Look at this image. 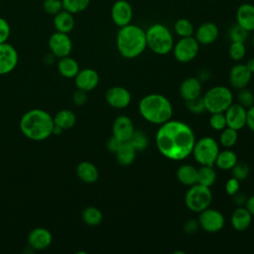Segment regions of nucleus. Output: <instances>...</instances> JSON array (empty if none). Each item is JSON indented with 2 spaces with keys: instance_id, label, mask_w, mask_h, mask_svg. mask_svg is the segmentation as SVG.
<instances>
[{
  "instance_id": "nucleus-40",
  "label": "nucleus",
  "mask_w": 254,
  "mask_h": 254,
  "mask_svg": "<svg viewBox=\"0 0 254 254\" xmlns=\"http://www.w3.org/2000/svg\"><path fill=\"white\" fill-rule=\"evenodd\" d=\"M210 114L211 115L209 118V125L213 130L221 131L227 126L224 112H215Z\"/></svg>"
},
{
  "instance_id": "nucleus-42",
  "label": "nucleus",
  "mask_w": 254,
  "mask_h": 254,
  "mask_svg": "<svg viewBox=\"0 0 254 254\" xmlns=\"http://www.w3.org/2000/svg\"><path fill=\"white\" fill-rule=\"evenodd\" d=\"M43 9L47 14L54 16L64 8L62 0H44Z\"/></svg>"
},
{
  "instance_id": "nucleus-21",
  "label": "nucleus",
  "mask_w": 254,
  "mask_h": 254,
  "mask_svg": "<svg viewBox=\"0 0 254 254\" xmlns=\"http://www.w3.org/2000/svg\"><path fill=\"white\" fill-rule=\"evenodd\" d=\"M180 94L185 101L195 99L201 95V81L198 77L185 78L180 85Z\"/></svg>"
},
{
  "instance_id": "nucleus-54",
  "label": "nucleus",
  "mask_w": 254,
  "mask_h": 254,
  "mask_svg": "<svg viewBox=\"0 0 254 254\" xmlns=\"http://www.w3.org/2000/svg\"><path fill=\"white\" fill-rule=\"evenodd\" d=\"M251 43H252V46L254 48V31H253V34H252V37H251Z\"/></svg>"
},
{
  "instance_id": "nucleus-43",
  "label": "nucleus",
  "mask_w": 254,
  "mask_h": 254,
  "mask_svg": "<svg viewBox=\"0 0 254 254\" xmlns=\"http://www.w3.org/2000/svg\"><path fill=\"white\" fill-rule=\"evenodd\" d=\"M186 103H187V108L192 113L199 114V113H201L205 110L203 100H202L201 96H199L195 99L190 100V101H186Z\"/></svg>"
},
{
  "instance_id": "nucleus-48",
  "label": "nucleus",
  "mask_w": 254,
  "mask_h": 254,
  "mask_svg": "<svg viewBox=\"0 0 254 254\" xmlns=\"http://www.w3.org/2000/svg\"><path fill=\"white\" fill-rule=\"evenodd\" d=\"M246 126L254 132V104L247 108L246 112Z\"/></svg>"
},
{
  "instance_id": "nucleus-8",
  "label": "nucleus",
  "mask_w": 254,
  "mask_h": 254,
  "mask_svg": "<svg viewBox=\"0 0 254 254\" xmlns=\"http://www.w3.org/2000/svg\"><path fill=\"white\" fill-rule=\"evenodd\" d=\"M219 153V146L215 139L209 136L195 141L191 154L200 166H214L216 157Z\"/></svg>"
},
{
  "instance_id": "nucleus-45",
  "label": "nucleus",
  "mask_w": 254,
  "mask_h": 254,
  "mask_svg": "<svg viewBox=\"0 0 254 254\" xmlns=\"http://www.w3.org/2000/svg\"><path fill=\"white\" fill-rule=\"evenodd\" d=\"M11 28L9 23L2 17H0V44L7 42L10 37Z\"/></svg>"
},
{
  "instance_id": "nucleus-4",
  "label": "nucleus",
  "mask_w": 254,
  "mask_h": 254,
  "mask_svg": "<svg viewBox=\"0 0 254 254\" xmlns=\"http://www.w3.org/2000/svg\"><path fill=\"white\" fill-rule=\"evenodd\" d=\"M141 116L148 122L162 125L172 119L173 105L163 94L150 93L143 96L138 105Z\"/></svg>"
},
{
  "instance_id": "nucleus-22",
  "label": "nucleus",
  "mask_w": 254,
  "mask_h": 254,
  "mask_svg": "<svg viewBox=\"0 0 254 254\" xmlns=\"http://www.w3.org/2000/svg\"><path fill=\"white\" fill-rule=\"evenodd\" d=\"M236 24L245 29L247 32L254 31V5L243 3L238 6L235 14Z\"/></svg>"
},
{
  "instance_id": "nucleus-15",
  "label": "nucleus",
  "mask_w": 254,
  "mask_h": 254,
  "mask_svg": "<svg viewBox=\"0 0 254 254\" xmlns=\"http://www.w3.org/2000/svg\"><path fill=\"white\" fill-rule=\"evenodd\" d=\"M246 112L247 109L239 103H232L225 111L226 125L236 131L246 126Z\"/></svg>"
},
{
  "instance_id": "nucleus-10",
  "label": "nucleus",
  "mask_w": 254,
  "mask_h": 254,
  "mask_svg": "<svg viewBox=\"0 0 254 254\" xmlns=\"http://www.w3.org/2000/svg\"><path fill=\"white\" fill-rule=\"evenodd\" d=\"M197 221L199 227L202 228L205 232L216 233L223 228L225 218L219 210L207 207L199 212Z\"/></svg>"
},
{
  "instance_id": "nucleus-32",
  "label": "nucleus",
  "mask_w": 254,
  "mask_h": 254,
  "mask_svg": "<svg viewBox=\"0 0 254 254\" xmlns=\"http://www.w3.org/2000/svg\"><path fill=\"white\" fill-rule=\"evenodd\" d=\"M81 218L83 222L89 226H96L101 223L103 214L95 206H87L81 212Z\"/></svg>"
},
{
  "instance_id": "nucleus-50",
  "label": "nucleus",
  "mask_w": 254,
  "mask_h": 254,
  "mask_svg": "<svg viewBox=\"0 0 254 254\" xmlns=\"http://www.w3.org/2000/svg\"><path fill=\"white\" fill-rule=\"evenodd\" d=\"M232 196H233V201H234L238 206H241L242 203L245 204L246 199H247V197L245 196V194L239 193V192H236V193H235L234 195H232Z\"/></svg>"
},
{
  "instance_id": "nucleus-31",
  "label": "nucleus",
  "mask_w": 254,
  "mask_h": 254,
  "mask_svg": "<svg viewBox=\"0 0 254 254\" xmlns=\"http://www.w3.org/2000/svg\"><path fill=\"white\" fill-rule=\"evenodd\" d=\"M216 172L213 166H200L197 169V184L210 188L216 181Z\"/></svg>"
},
{
  "instance_id": "nucleus-46",
  "label": "nucleus",
  "mask_w": 254,
  "mask_h": 254,
  "mask_svg": "<svg viewBox=\"0 0 254 254\" xmlns=\"http://www.w3.org/2000/svg\"><path fill=\"white\" fill-rule=\"evenodd\" d=\"M72 101L75 105L77 106H81L83 105L86 101H87V95H86V91L82 90V89H76L73 92L72 95Z\"/></svg>"
},
{
  "instance_id": "nucleus-36",
  "label": "nucleus",
  "mask_w": 254,
  "mask_h": 254,
  "mask_svg": "<svg viewBox=\"0 0 254 254\" xmlns=\"http://www.w3.org/2000/svg\"><path fill=\"white\" fill-rule=\"evenodd\" d=\"M127 142H129L136 151H144L148 146V137L143 131L135 130Z\"/></svg>"
},
{
  "instance_id": "nucleus-26",
  "label": "nucleus",
  "mask_w": 254,
  "mask_h": 254,
  "mask_svg": "<svg viewBox=\"0 0 254 254\" xmlns=\"http://www.w3.org/2000/svg\"><path fill=\"white\" fill-rule=\"evenodd\" d=\"M178 181L187 187H190L197 183V169L190 164H185L177 170Z\"/></svg>"
},
{
  "instance_id": "nucleus-12",
  "label": "nucleus",
  "mask_w": 254,
  "mask_h": 254,
  "mask_svg": "<svg viewBox=\"0 0 254 254\" xmlns=\"http://www.w3.org/2000/svg\"><path fill=\"white\" fill-rule=\"evenodd\" d=\"M110 16L117 27L126 26L132 21L133 8L127 0H116L111 6Z\"/></svg>"
},
{
  "instance_id": "nucleus-16",
  "label": "nucleus",
  "mask_w": 254,
  "mask_h": 254,
  "mask_svg": "<svg viewBox=\"0 0 254 254\" xmlns=\"http://www.w3.org/2000/svg\"><path fill=\"white\" fill-rule=\"evenodd\" d=\"M135 131L132 119L127 115L117 116L112 124V135L122 142H127Z\"/></svg>"
},
{
  "instance_id": "nucleus-18",
  "label": "nucleus",
  "mask_w": 254,
  "mask_h": 254,
  "mask_svg": "<svg viewBox=\"0 0 254 254\" xmlns=\"http://www.w3.org/2000/svg\"><path fill=\"white\" fill-rule=\"evenodd\" d=\"M193 35L199 45L207 46L217 40L219 36V29L213 22H204L194 30Z\"/></svg>"
},
{
  "instance_id": "nucleus-19",
  "label": "nucleus",
  "mask_w": 254,
  "mask_h": 254,
  "mask_svg": "<svg viewBox=\"0 0 254 254\" xmlns=\"http://www.w3.org/2000/svg\"><path fill=\"white\" fill-rule=\"evenodd\" d=\"M99 82V75L97 71L93 68H83L74 76V83L76 88L82 89L84 91L93 90Z\"/></svg>"
},
{
  "instance_id": "nucleus-24",
  "label": "nucleus",
  "mask_w": 254,
  "mask_h": 254,
  "mask_svg": "<svg viewBox=\"0 0 254 254\" xmlns=\"http://www.w3.org/2000/svg\"><path fill=\"white\" fill-rule=\"evenodd\" d=\"M75 173L77 178L86 184H93L98 180L99 172L97 167L91 162L83 161L76 166Z\"/></svg>"
},
{
  "instance_id": "nucleus-27",
  "label": "nucleus",
  "mask_w": 254,
  "mask_h": 254,
  "mask_svg": "<svg viewBox=\"0 0 254 254\" xmlns=\"http://www.w3.org/2000/svg\"><path fill=\"white\" fill-rule=\"evenodd\" d=\"M136 153L137 151L129 142H123L119 149L115 152L116 161L123 167L130 166L135 161Z\"/></svg>"
},
{
  "instance_id": "nucleus-53",
  "label": "nucleus",
  "mask_w": 254,
  "mask_h": 254,
  "mask_svg": "<svg viewBox=\"0 0 254 254\" xmlns=\"http://www.w3.org/2000/svg\"><path fill=\"white\" fill-rule=\"evenodd\" d=\"M63 131H64V130H63L61 127H59V126H57V125H55V124H54V128H53V132H52V134L60 135Z\"/></svg>"
},
{
  "instance_id": "nucleus-44",
  "label": "nucleus",
  "mask_w": 254,
  "mask_h": 254,
  "mask_svg": "<svg viewBox=\"0 0 254 254\" xmlns=\"http://www.w3.org/2000/svg\"><path fill=\"white\" fill-rule=\"evenodd\" d=\"M239 189H240V181H238L233 177L227 180L225 184V191L228 195L230 196L234 195L236 192L239 191Z\"/></svg>"
},
{
  "instance_id": "nucleus-6",
  "label": "nucleus",
  "mask_w": 254,
  "mask_h": 254,
  "mask_svg": "<svg viewBox=\"0 0 254 254\" xmlns=\"http://www.w3.org/2000/svg\"><path fill=\"white\" fill-rule=\"evenodd\" d=\"M202 100L209 113L224 112L233 103V95L228 87L217 85L209 88L202 95Z\"/></svg>"
},
{
  "instance_id": "nucleus-9",
  "label": "nucleus",
  "mask_w": 254,
  "mask_h": 254,
  "mask_svg": "<svg viewBox=\"0 0 254 254\" xmlns=\"http://www.w3.org/2000/svg\"><path fill=\"white\" fill-rule=\"evenodd\" d=\"M199 44L193 36L180 38V40L174 44L173 55L175 59L183 64L191 62L198 54Z\"/></svg>"
},
{
  "instance_id": "nucleus-52",
  "label": "nucleus",
  "mask_w": 254,
  "mask_h": 254,
  "mask_svg": "<svg viewBox=\"0 0 254 254\" xmlns=\"http://www.w3.org/2000/svg\"><path fill=\"white\" fill-rule=\"evenodd\" d=\"M245 64H246L247 68H248L252 73H254V58L249 59Z\"/></svg>"
},
{
  "instance_id": "nucleus-38",
  "label": "nucleus",
  "mask_w": 254,
  "mask_h": 254,
  "mask_svg": "<svg viewBox=\"0 0 254 254\" xmlns=\"http://www.w3.org/2000/svg\"><path fill=\"white\" fill-rule=\"evenodd\" d=\"M228 37L231 42L245 43V41L249 37V32H247L245 29L240 27L238 24H234L230 27L228 31Z\"/></svg>"
},
{
  "instance_id": "nucleus-11",
  "label": "nucleus",
  "mask_w": 254,
  "mask_h": 254,
  "mask_svg": "<svg viewBox=\"0 0 254 254\" xmlns=\"http://www.w3.org/2000/svg\"><path fill=\"white\" fill-rule=\"evenodd\" d=\"M49 48L54 57L61 59L69 56L72 50V42L68 34L57 31L49 39Z\"/></svg>"
},
{
  "instance_id": "nucleus-41",
  "label": "nucleus",
  "mask_w": 254,
  "mask_h": 254,
  "mask_svg": "<svg viewBox=\"0 0 254 254\" xmlns=\"http://www.w3.org/2000/svg\"><path fill=\"white\" fill-rule=\"evenodd\" d=\"M237 100L239 104H241L245 108H248L254 104V94L251 90L247 89L246 87L239 89Z\"/></svg>"
},
{
  "instance_id": "nucleus-2",
  "label": "nucleus",
  "mask_w": 254,
  "mask_h": 254,
  "mask_svg": "<svg viewBox=\"0 0 254 254\" xmlns=\"http://www.w3.org/2000/svg\"><path fill=\"white\" fill-rule=\"evenodd\" d=\"M20 130L33 141H43L52 135L54 120L46 110L35 108L27 111L20 119Z\"/></svg>"
},
{
  "instance_id": "nucleus-28",
  "label": "nucleus",
  "mask_w": 254,
  "mask_h": 254,
  "mask_svg": "<svg viewBox=\"0 0 254 254\" xmlns=\"http://www.w3.org/2000/svg\"><path fill=\"white\" fill-rule=\"evenodd\" d=\"M58 70L64 77L72 78L79 71V65L74 59L66 56L60 59L58 63Z\"/></svg>"
},
{
  "instance_id": "nucleus-3",
  "label": "nucleus",
  "mask_w": 254,
  "mask_h": 254,
  "mask_svg": "<svg viewBox=\"0 0 254 254\" xmlns=\"http://www.w3.org/2000/svg\"><path fill=\"white\" fill-rule=\"evenodd\" d=\"M116 48L125 59L139 57L147 48L146 31L131 23L120 27L116 35Z\"/></svg>"
},
{
  "instance_id": "nucleus-34",
  "label": "nucleus",
  "mask_w": 254,
  "mask_h": 254,
  "mask_svg": "<svg viewBox=\"0 0 254 254\" xmlns=\"http://www.w3.org/2000/svg\"><path fill=\"white\" fill-rule=\"evenodd\" d=\"M62 3L64 10L74 15L86 10L90 4V0H62Z\"/></svg>"
},
{
  "instance_id": "nucleus-35",
  "label": "nucleus",
  "mask_w": 254,
  "mask_h": 254,
  "mask_svg": "<svg viewBox=\"0 0 254 254\" xmlns=\"http://www.w3.org/2000/svg\"><path fill=\"white\" fill-rule=\"evenodd\" d=\"M237 139H238L237 131L226 126L223 130H221V133L219 136V143L224 148L230 149L236 144Z\"/></svg>"
},
{
  "instance_id": "nucleus-33",
  "label": "nucleus",
  "mask_w": 254,
  "mask_h": 254,
  "mask_svg": "<svg viewBox=\"0 0 254 254\" xmlns=\"http://www.w3.org/2000/svg\"><path fill=\"white\" fill-rule=\"evenodd\" d=\"M174 31L180 38L191 37L194 34V27L189 19L180 18L174 24Z\"/></svg>"
},
{
  "instance_id": "nucleus-17",
  "label": "nucleus",
  "mask_w": 254,
  "mask_h": 254,
  "mask_svg": "<svg viewBox=\"0 0 254 254\" xmlns=\"http://www.w3.org/2000/svg\"><path fill=\"white\" fill-rule=\"evenodd\" d=\"M252 77V72L244 64H234L229 71V82L235 89H242L247 87Z\"/></svg>"
},
{
  "instance_id": "nucleus-49",
  "label": "nucleus",
  "mask_w": 254,
  "mask_h": 254,
  "mask_svg": "<svg viewBox=\"0 0 254 254\" xmlns=\"http://www.w3.org/2000/svg\"><path fill=\"white\" fill-rule=\"evenodd\" d=\"M198 227H199V224H198L197 220L190 219L185 224V231L188 233H193L198 229Z\"/></svg>"
},
{
  "instance_id": "nucleus-13",
  "label": "nucleus",
  "mask_w": 254,
  "mask_h": 254,
  "mask_svg": "<svg viewBox=\"0 0 254 254\" xmlns=\"http://www.w3.org/2000/svg\"><path fill=\"white\" fill-rule=\"evenodd\" d=\"M105 99L109 106L115 109H124L131 102L130 91L123 86H112L105 93Z\"/></svg>"
},
{
  "instance_id": "nucleus-29",
  "label": "nucleus",
  "mask_w": 254,
  "mask_h": 254,
  "mask_svg": "<svg viewBox=\"0 0 254 254\" xmlns=\"http://www.w3.org/2000/svg\"><path fill=\"white\" fill-rule=\"evenodd\" d=\"M237 162V155L232 150L225 148V150L219 151L214 165L220 170L229 171L234 167Z\"/></svg>"
},
{
  "instance_id": "nucleus-30",
  "label": "nucleus",
  "mask_w": 254,
  "mask_h": 254,
  "mask_svg": "<svg viewBox=\"0 0 254 254\" xmlns=\"http://www.w3.org/2000/svg\"><path fill=\"white\" fill-rule=\"evenodd\" d=\"M54 124L61 127L63 130L70 129L76 122L75 114L69 109H62L53 117Z\"/></svg>"
},
{
  "instance_id": "nucleus-51",
  "label": "nucleus",
  "mask_w": 254,
  "mask_h": 254,
  "mask_svg": "<svg viewBox=\"0 0 254 254\" xmlns=\"http://www.w3.org/2000/svg\"><path fill=\"white\" fill-rule=\"evenodd\" d=\"M245 207L252 214V216H254V194L247 197L246 202H245Z\"/></svg>"
},
{
  "instance_id": "nucleus-20",
  "label": "nucleus",
  "mask_w": 254,
  "mask_h": 254,
  "mask_svg": "<svg viewBox=\"0 0 254 254\" xmlns=\"http://www.w3.org/2000/svg\"><path fill=\"white\" fill-rule=\"evenodd\" d=\"M53 241L52 233L45 227H36L28 235V244L35 250L47 249Z\"/></svg>"
},
{
  "instance_id": "nucleus-37",
  "label": "nucleus",
  "mask_w": 254,
  "mask_h": 254,
  "mask_svg": "<svg viewBox=\"0 0 254 254\" xmlns=\"http://www.w3.org/2000/svg\"><path fill=\"white\" fill-rule=\"evenodd\" d=\"M228 55L234 62L241 61L246 55V47L242 42H231L228 48Z\"/></svg>"
},
{
  "instance_id": "nucleus-5",
  "label": "nucleus",
  "mask_w": 254,
  "mask_h": 254,
  "mask_svg": "<svg viewBox=\"0 0 254 254\" xmlns=\"http://www.w3.org/2000/svg\"><path fill=\"white\" fill-rule=\"evenodd\" d=\"M147 48L159 56H165L172 52L174 37L170 29L161 23H155L146 30Z\"/></svg>"
},
{
  "instance_id": "nucleus-1",
  "label": "nucleus",
  "mask_w": 254,
  "mask_h": 254,
  "mask_svg": "<svg viewBox=\"0 0 254 254\" xmlns=\"http://www.w3.org/2000/svg\"><path fill=\"white\" fill-rule=\"evenodd\" d=\"M195 143L194 132L183 121L172 120L160 125L156 133L158 151L167 159L182 161L188 158Z\"/></svg>"
},
{
  "instance_id": "nucleus-14",
  "label": "nucleus",
  "mask_w": 254,
  "mask_h": 254,
  "mask_svg": "<svg viewBox=\"0 0 254 254\" xmlns=\"http://www.w3.org/2000/svg\"><path fill=\"white\" fill-rule=\"evenodd\" d=\"M18 53L11 44H0V75L11 72L18 64Z\"/></svg>"
},
{
  "instance_id": "nucleus-23",
  "label": "nucleus",
  "mask_w": 254,
  "mask_h": 254,
  "mask_svg": "<svg viewBox=\"0 0 254 254\" xmlns=\"http://www.w3.org/2000/svg\"><path fill=\"white\" fill-rule=\"evenodd\" d=\"M252 221V214L248 211V209L244 206L236 207L230 217L231 226L236 231H244L246 230Z\"/></svg>"
},
{
  "instance_id": "nucleus-47",
  "label": "nucleus",
  "mask_w": 254,
  "mask_h": 254,
  "mask_svg": "<svg viewBox=\"0 0 254 254\" xmlns=\"http://www.w3.org/2000/svg\"><path fill=\"white\" fill-rule=\"evenodd\" d=\"M123 142L120 141L118 138H116L115 136L112 135V137H110L106 143V147H107V150L113 154H115V152L119 149V147L121 146Z\"/></svg>"
},
{
  "instance_id": "nucleus-39",
  "label": "nucleus",
  "mask_w": 254,
  "mask_h": 254,
  "mask_svg": "<svg viewBox=\"0 0 254 254\" xmlns=\"http://www.w3.org/2000/svg\"><path fill=\"white\" fill-rule=\"evenodd\" d=\"M230 171H231L232 177L237 179L238 181L245 180L250 173L249 166L245 162H237Z\"/></svg>"
},
{
  "instance_id": "nucleus-7",
  "label": "nucleus",
  "mask_w": 254,
  "mask_h": 254,
  "mask_svg": "<svg viewBox=\"0 0 254 254\" xmlns=\"http://www.w3.org/2000/svg\"><path fill=\"white\" fill-rule=\"evenodd\" d=\"M212 197L213 196L210 188L196 183L190 186L187 191L185 196V203L190 210L199 213L200 211L210 206Z\"/></svg>"
},
{
  "instance_id": "nucleus-25",
  "label": "nucleus",
  "mask_w": 254,
  "mask_h": 254,
  "mask_svg": "<svg viewBox=\"0 0 254 254\" xmlns=\"http://www.w3.org/2000/svg\"><path fill=\"white\" fill-rule=\"evenodd\" d=\"M53 24L58 32L68 34L69 32L72 31L74 27L73 14L63 9L62 11L54 15Z\"/></svg>"
}]
</instances>
